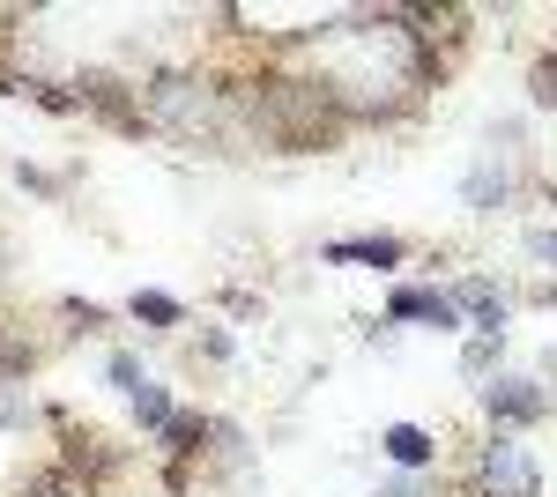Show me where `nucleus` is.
Wrapping results in <instances>:
<instances>
[{
	"mask_svg": "<svg viewBox=\"0 0 557 497\" xmlns=\"http://www.w3.org/2000/svg\"><path fill=\"white\" fill-rule=\"evenodd\" d=\"M483 490L491 497H535V460L513 438H491L483 446Z\"/></svg>",
	"mask_w": 557,
	"mask_h": 497,
	"instance_id": "f257e3e1",
	"label": "nucleus"
},
{
	"mask_svg": "<svg viewBox=\"0 0 557 497\" xmlns=\"http://www.w3.org/2000/svg\"><path fill=\"white\" fill-rule=\"evenodd\" d=\"M394 320H431V327H461V305L446 290H394Z\"/></svg>",
	"mask_w": 557,
	"mask_h": 497,
	"instance_id": "f03ea898",
	"label": "nucleus"
},
{
	"mask_svg": "<svg viewBox=\"0 0 557 497\" xmlns=\"http://www.w3.org/2000/svg\"><path fill=\"white\" fill-rule=\"evenodd\" d=\"M327 260H364V268H394L401 260V238H335Z\"/></svg>",
	"mask_w": 557,
	"mask_h": 497,
	"instance_id": "7ed1b4c3",
	"label": "nucleus"
},
{
	"mask_svg": "<svg viewBox=\"0 0 557 497\" xmlns=\"http://www.w3.org/2000/svg\"><path fill=\"white\" fill-rule=\"evenodd\" d=\"M454 305H469L483 334H506V297L491 290V283H461V297H454Z\"/></svg>",
	"mask_w": 557,
	"mask_h": 497,
	"instance_id": "20e7f679",
	"label": "nucleus"
},
{
	"mask_svg": "<svg viewBox=\"0 0 557 497\" xmlns=\"http://www.w3.org/2000/svg\"><path fill=\"white\" fill-rule=\"evenodd\" d=\"M535 409H543V394H535L528 378H498V386H491V415H513V423H528Z\"/></svg>",
	"mask_w": 557,
	"mask_h": 497,
	"instance_id": "39448f33",
	"label": "nucleus"
},
{
	"mask_svg": "<svg viewBox=\"0 0 557 497\" xmlns=\"http://www.w3.org/2000/svg\"><path fill=\"white\" fill-rule=\"evenodd\" d=\"M380 446H386V460H394V468H424V460H431V438L417 431V423H394Z\"/></svg>",
	"mask_w": 557,
	"mask_h": 497,
	"instance_id": "423d86ee",
	"label": "nucleus"
},
{
	"mask_svg": "<svg viewBox=\"0 0 557 497\" xmlns=\"http://www.w3.org/2000/svg\"><path fill=\"white\" fill-rule=\"evenodd\" d=\"M134 415H141L149 431H172V423H178V409H172V401H164V386H157V378H149V386L134 394Z\"/></svg>",
	"mask_w": 557,
	"mask_h": 497,
	"instance_id": "0eeeda50",
	"label": "nucleus"
},
{
	"mask_svg": "<svg viewBox=\"0 0 557 497\" xmlns=\"http://www.w3.org/2000/svg\"><path fill=\"white\" fill-rule=\"evenodd\" d=\"M134 320H149V327H172V320H178V297H164V290H134Z\"/></svg>",
	"mask_w": 557,
	"mask_h": 497,
	"instance_id": "6e6552de",
	"label": "nucleus"
},
{
	"mask_svg": "<svg viewBox=\"0 0 557 497\" xmlns=\"http://www.w3.org/2000/svg\"><path fill=\"white\" fill-rule=\"evenodd\" d=\"M469 201L475 208H498V201H506V164H483V171H475V178H469Z\"/></svg>",
	"mask_w": 557,
	"mask_h": 497,
	"instance_id": "1a4fd4ad",
	"label": "nucleus"
},
{
	"mask_svg": "<svg viewBox=\"0 0 557 497\" xmlns=\"http://www.w3.org/2000/svg\"><path fill=\"white\" fill-rule=\"evenodd\" d=\"M112 378H120V386H127V394H141V386H149V378H141V364H134V357H112Z\"/></svg>",
	"mask_w": 557,
	"mask_h": 497,
	"instance_id": "9d476101",
	"label": "nucleus"
},
{
	"mask_svg": "<svg viewBox=\"0 0 557 497\" xmlns=\"http://www.w3.org/2000/svg\"><path fill=\"white\" fill-rule=\"evenodd\" d=\"M491 357H498V334H483V341H469V357H461V364H469V372H483Z\"/></svg>",
	"mask_w": 557,
	"mask_h": 497,
	"instance_id": "9b49d317",
	"label": "nucleus"
},
{
	"mask_svg": "<svg viewBox=\"0 0 557 497\" xmlns=\"http://www.w3.org/2000/svg\"><path fill=\"white\" fill-rule=\"evenodd\" d=\"M535 104H557V67H535Z\"/></svg>",
	"mask_w": 557,
	"mask_h": 497,
	"instance_id": "f8f14e48",
	"label": "nucleus"
},
{
	"mask_svg": "<svg viewBox=\"0 0 557 497\" xmlns=\"http://www.w3.org/2000/svg\"><path fill=\"white\" fill-rule=\"evenodd\" d=\"M535 252H543V260H557V231H535Z\"/></svg>",
	"mask_w": 557,
	"mask_h": 497,
	"instance_id": "ddd939ff",
	"label": "nucleus"
},
{
	"mask_svg": "<svg viewBox=\"0 0 557 497\" xmlns=\"http://www.w3.org/2000/svg\"><path fill=\"white\" fill-rule=\"evenodd\" d=\"M386 497H424V490H417V483H394V490H386Z\"/></svg>",
	"mask_w": 557,
	"mask_h": 497,
	"instance_id": "4468645a",
	"label": "nucleus"
}]
</instances>
